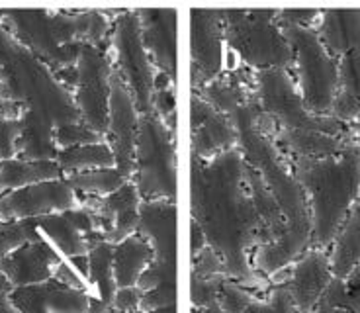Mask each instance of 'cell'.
<instances>
[{"instance_id": "cell-1", "label": "cell", "mask_w": 360, "mask_h": 313, "mask_svg": "<svg viewBox=\"0 0 360 313\" xmlns=\"http://www.w3.org/2000/svg\"><path fill=\"white\" fill-rule=\"evenodd\" d=\"M190 210L192 222L206 235L207 247L221 257L225 270L243 282L252 280L247 253L261 245L262 225L239 149L212 161L190 157Z\"/></svg>"}, {"instance_id": "cell-2", "label": "cell", "mask_w": 360, "mask_h": 313, "mask_svg": "<svg viewBox=\"0 0 360 313\" xmlns=\"http://www.w3.org/2000/svg\"><path fill=\"white\" fill-rule=\"evenodd\" d=\"M259 108V100L255 96L235 112L231 122L237 129V149L245 161L261 174L286 219V231L282 233V237L257 247L255 253L257 269L272 272L282 269L311 243V217L306 194L294 179L288 157L280 151L274 139L262 135L255 125Z\"/></svg>"}, {"instance_id": "cell-3", "label": "cell", "mask_w": 360, "mask_h": 313, "mask_svg": "<svg viewBox=\"0 0 360 313\" xmlns=\"http://www.w3.org/2000/svg\"><path fill=\"white\" fill-rule=\"evenodd\" d=\"M102 10L2 8L4 26L53 72L75 67L82 47L110 49L112 22Z\"/></svg>"}, {"instance_id": "cell-4", "label": "cell", "mask_w": 360, "mask_h": 313, "mask_svg": "<svg viewBox=\"0 0 360 313\" xmlns=\"http://www.w3.org/2000/svg\"><path fill=\"white\" fill-rule=\"evenodd\" d=\"M288 161L309 207V245L323 249L335 241L351 210L360 202V145L352 139L331 157Z\"/></svg>"}, {"instance_id": "cell-5", "label": "cell", "mask_w": 360, "mask_h": 313, "mask_svg": "<svg viewBox=\"0 0 360 313\" xmlns=\"http://www.w3.org/2000/svg\"><path fill=\"white\" fill-rule=\"evenodd\" d=\"M0 96L47 117L55 127L81 122L71 92L4 26H0Z\"/></svg>"}, {"instance_id": "cell-6", "label": "cell", "mask_w": 360, "mask_h": 313, "mask_svg": "<svg viewBox=\"0 0 360 313\" xmlns=\"http://www.w3.org/2000/svg\"><path fill=\"white\" fill-rule=\"evenodd\" d=\"M278 10H224L225 45L251 71H294V49L276 22Z\"/></svg>"}, {"instance_id": "cell-7", "label": "cell", "mask_w": 360, "mask_h": 313, "mask_svg": "<svg viewBox=\"0 0 360 313\" xmlns=\"http://www.w3.org/2000/svg\"><path fill=\"white\" fill-rule=\"evenodd\" d=\"M176 135L155 114H141L131 182L143 202H176Z\"/></svg>"}, {"instance_id": "cell-8", "label": "cell", "mask_w": 360, "mask_h": 313, "mask_svg": "<svg viewBox=\"0 0 360 313\" xmlns=\"http://www.w3.org/2000/svg\"><path fill=\"white\" fill-rule=\"evenodd\" d=\"M294 49V79L314 116H329L339 92V61L329 55L315 27L280 26Z\"/></svg>"}, {"instance_id": "cell-9", "label": "cell", "mask_w": 360, "mask_h": 313, "mask_svg": "<svg viewBox=\"0 0 360 313\" xmlns=\"http://www.w3.org/2000/svg\"><path fill=\"white\" fill-rule=\"evenodd\" d=\"M257 100L278 129H307L329 135H349L351 125L331 116H314L304 104L294 75L282 69L257 72Z\"/></svg>"}, {"instance_id": "cell-10", "label": "cell", "mask_w": 360, "mask_h": 313, "mask_svg": "<svg viewBox=\"0 0 360 313\" xmlns=\"http://www.w3.org/2000/svg\"><path fill=\"white\" fill-rule=\"evenodd\" d=\"M110 55L114 61V71L126 82L139 114H149L157 69L143 45L137 10H124L114 16L112 36H110Z\"/></svg>"}, {"instance_id": "cell-11", "label": "cell", "mask_w": 360, "mask_h": 313, "mask_svg": "<svg viewBox=\"0 0 360 313\" xmlns=\"http://www.w3.org/2000/svg\"><path fill=\"white\" fill-rule=\"evenodd\" d=\"M79 81L72 92L81 122L94 134L106 137L110 120V90L114 61L110 49L84 45L77 61Z\"/></svg>"}, {"instance_id": "cell-12", "label": "cell", "mask_w": 360, "mask_h": 313, "mask_svg": "<svg viewBox=\"0 0 360 313\" xmlns=\"http://www.w3.org/2000/svg\"><path fill=\"white\" fill-rule=\"evenodd\" d=\"M137 235L153 249V260L139 278L141 290H155L165 282H174L176 264V202H141Z\"/></svg>"}, {"instance_id": "cell-13", "label": "cell", "mask_w": 360, "mask_h": 313, "mask_svg": "<svg viewBox=\"0 0 360 313\" xmlns=\"http://www.w3.org/2000/svg\"><path fill=\"white\" fill-rule=\"evenodd\" d=\"M190 14V79L192 90H200L224 72V10Z\"/></svg>"}, {"instance_id": "cell-14", "label": "cell", "mask_w": 360, "mask_h": 313, "mask_svg": "<svg viewBox=\"0 0 360 313\" xmlns=\"http://www.w3.org/2000/svg\"><path fill=\"white\" fill-rule=\"evenodd\" d=\"M77 206H79V196L67 184V180H49L2 194L0 222L36 219L45 215L63 214Z\"/></svg>"}, {"instance_id": "cell-15", "label": "cell", "mask_w": 360, "mask_h": 313, "mask_svg": "<svg viewBox=\"0 0 360 313\" xmlns=\"http://www.w3.org/2000/svg\"><path fill=\"white\" fill-rule=\"evenodd\" d=\"M139 110L135 106L131 92L126 82L117 77L114 71L112 75V90H110V120L108 132H106V143L114 153L116 169L131 180L134 177V159H135V141L139 134Z\"/></svg>"}, {"instance_id": "cell-16", "label": "cell", "mask_w": 360, "mask_h": 313, "mask_svg": "<svg viewBox=\"0 0 360 313\" xmlns=\"http://www.w3.org/2000/svg\"><path fill=\"white\" fill-rule=\"evenodd\" d=\"M237 149V129L229 117L210 106L198 92L190 96V157L212 161Z\"/></svg>"}, {"instance_id": "cell-17", "label": "cell", "mask_w": 360, "mask_h": 313, "mask_svg": "<svg viewBox=\"0 0 360 313\" xmlns=\"http://www.w3.org/2000/svg\"><path fill=\"white\" fill-rule=\"evenodd\" d=\"M84 198L90 206L94 207L96 217H98L100 237L104 241L117 245L137 233L139 206L143 200L131 180L106 198Z\"/></svg>"}, {"instance_id": "cell-18", "label": "cell", "mask_w": 360, "mask_h": 313, "mask_svg": "<svg viewBox=\"0 0 360 313\" xmlns=\"http://www.w3.org/2000/svg\"><path fill=\"white\" fill-rule=\"evenodd\" d=\"M174 8H139L141 37L157 72L176 82V22Z\"/></svg>"}, {"instance_id": "cell-19", "label": "cell", "mask_w": 360, "mask_h": 313, "mask_svg": "<svg viewBox=\"0 0 360 313\" xmlns=\"http://www.w3.org/2000/svg\"><path fill=\"white\" fill-rule=\"evenodd\" d=\"M61 262V255L44 237H39L0 260V274L6 276L12 288L39 286L53 280L55 270Z\"/></svg>"}, {"instance_id": "cell-20", "label": "cell", "mask_w": 360, "mask_h": 313, "mask_svg": "<svg viewBox=\"0 0 360 313\" xmlns=\"http://www.w3.org/2000/svg\"><path fill=\"white\" fill-rule=\"evenodd\" d=\"M10 302L20 313H86L89 298L55 280L30 288H14Z\"/></svg>"}, {"instance_id": "cell-21", "label": "cell", "mask_w": 360, "mask_h": 313, "mask_svg": "<svg viewBox=\"0 0 360 313\" xmlns=\"http://www.w3.org/2000/svg\"><path fill=\"white\" fill-rule=\"evenodd\" d=\"M352 139V132L349 135H329L307 129H278L274 143L288 159H323L341 153Z\"/></svg>"}, {"instance_id": "cell-22", "label": "cell", "mask_w": 360, "mask_h": 313, "mask_svg": "<svg viewBox=\"0 0 360 313\" xmlns=\"http://www.w3.org/2000/svg\"><path fill=\"white\" fill-rule=\"evenodd\" d=\"M315 32L337 61L360 45V10H325Z\"/></svg>"}, {"instance_id": "cell-23", "label": "cell", "mask_w": 360, "mask_h": 313, "mask_svg": "<svg viewBox=\"0 0 360 313\" xmlns=\"http://www.w3.org/2000/svg\"><path fill=\"white\" fill-rule=\"evenodd\" d=\"M153 260V249L145 241L141 235H131L114 247V280L116 286L129 288L139 278L145 270L149 269Z\"/></svg>"}, {"instance_id": "cell-24", "label": "cell", "mask_w": 360, "mask_h": 313, "mask_svg": "<svg viewBox=\"0 0 360 313\" xmlns=\"http://www.w3.org/2000/svg\"><path fill=\"white\" fill-rule=\"evenodd\" d=\"M22 139L18 159L24 161H55L59 147L55 143V124L47 117L26 112L22 117Z\"/></svg>"}, {"instance_id": "cell-25", "label": "cell", "mask_w": 360, "mask_h": 313, "mask_svg": "<svg viewBox=\"0 0 360 313\" xmlns=\"http://www.w3.org/2000/svg\"><path fill=\"white\" fill-rule=\"evenodd\" d=\"M65 179L55 161H24L10 159L0 162V196L20 188L34 186L39 182Z\"/></svg>"}, {"instance_id": "cell-26", "label": "cell", "mask_w": 360, "mask_h": 313, "mask_svg": "<svg viewBox=\"0 0 360 313\" xmlns=\"http://www.w3.org/2000/svg\"><path fill=\"white\" fill-rule=\"evenodd\" d=\"M55 162L59 165L63 177H71V174H79V172H89V170L114 169L116 167L114 153H112L106 141L63 149V151H59Z\"/></svg>"}, {"instance_id": "cell-27", "label": "cell", "mask_w": 360, "mask_h": 313, "mask_svg": "<svg viewBox=\"0 0 360 313\" xmlns=\"http://www.w3.org/2000/svg\"><path fill=\"white\" fill-rule=\"evenodd\" d=\"M354 269H360V202L352 207L333 241L335 272L345 276Z\"/></svg>"}, {"instance_id": "cell-28", "label": "cell", "mask_w": 360, "mask_h": 313, "mask_svg": "<svg viewBox=\"0 0 360 313\" xmlns=\"http://www.w3.org/2000/svg\"><path fill=\"white\" fill-rule=\"evenodd\" d=\"M327 259L323 253L311 250L306 259L297 264L294 274V295L302 307H307L315 302V295L319 294L327 280Z\"/></svg>"}, {"instance_id": "cell-29", "label": "cell", "mask_w": 360, "mask_h": 313, "mask_svg": "<svg viewBox=\"0 0 360 313\" xmlns=\"http://www.w3.org/2000/svg\"><path fill=\"white\" fill-rule=\"evenodd\" d=\"M67 184L79 194L89 198H106L114 194L117 188H122L129 180L114 167V169H98L89 172H79L65 177Z\"/></svg>"}, {"instance_id": "cell-30", "label": "cell", "mask_w": 360, "mask_h": 313, "mask_svg": "<svg viewBox=\"0 0 360 313\" xmlns=\"http://www.w3.org/2000/svg\"><path fill=\"white\" fill-rule=\"evenodd\" d=\"M151 114L159 117L172 135H176V82L162 72H157L155 79Z\"/></svg>"}, {"instance_id": "cell-31", "label": "cell", "mask_w": 360, "mask_h": 313, "mask_svg": "<svg viewBox=\"0 0 360 313\" xmlns=\"http://www.w3.org/2000/svg\"><path fill=\"white\" fill-rule=\"evenodd\" d=\"M41 235L37 231L36 219H18V222H0V260L6 259L14 250L24 245L37 241Z\"/></svg>"}, {"instance_id": "cell-32", "label": "cell", "mask_w": 360, "mask_h": 313, "mask_svg": "<svg viewBox=\"0 0 360 313\" xmlns=\"http://www.w3.org/2000/svg\"><path fill=\"white\" fill-rule=\"evenodd\" d=\"M102 141H106V137L100 134H94L82 122H79V124L57 125L55 127V143L59 147V151L71 149V147H79V145L102 143Z\"/></svg>"}, {"instance_id": "cell-33", "label": "cell", "mask_w": 360, "mask_h": 313, "mask_svg": "<svg viewBox=\"0 0 360 313\" xmlns=\"http://www.w3.org/2000/svg\"><path fill=\"white\" fill-rule=\"evenodd\" d=\"M339 90L360 100V45L339 59Z\"/></svg>"}, {"instance_id": "cell-34", "label": "cell", "mask_w": 360, "mask_h": 313, "mask_svg": "<svg viewBox=\"0 0 360 313\" xmlns=\"http://www.w3.org/2000/svg\"><path fill=\"white\" fill-rule=\"evenodd\" d=\"M22 129H24L22 120L0 117V162L18 159Z\"/></svg>"}, {"instance_id": "cell-35", "label": "cell", "mask_w": 360, "mask_h": 313, "mask_svg": "<svg viewBox=\"0 0 360 313\" xmlns=\"http://www.w3.org/2000/svg\"><path fill=\"white\" fill-rule=\"evenodd\" d=\"M319 10H278L276 22L278 26L314 27L315 22H319Z\"/></svg>"}, {"instance_id": "cell-36", "label": "cell", "mask_w": 360, "mask_h": 313, "mask_svg": "<svg viewBox=\"0 0 360 313\" xmlns=\"http://www.w3.org/2000/svg\"><path fill=\"white\" fill-rule=\"evenodd\" d=\"M139 304H141V292L135 290L134 286L120 288L116 295H114V305L120 312H129V309H134Z\"/></svg>"}, {"instance_id": "cell-37", "label": "cell", "mask_w": 360, "mask_h": 313, "mask_svg": "<svg viewBox=\"0 0 360 313\" xmlns=\"http://www.w3.org/2000/svg\"><path fill=\"white\" fill-rule=\"evenodd\" d=\"M247 295L241 292V290H237V288L229 286L224 288V307L227 313H239L243 312L245 307V300Z\"/></svg>"}, {"instance_id": "cell-38", "label": "cell", "mask_w": 360, "mask_h": 313, "mask_svg": "<svg viewBox=\"0 0 360 313\" xmlns=\"http://www.w3.org/2000/svg\"><path fill=\"white\" fill-rule=\"evenodd\" d=\"M12 284L4 274H0V313H20L12 302H10V294H12Z\"/></svg>"}, {"instance_id": "cell-39", "label": "cell", "mask_w": 360, "mask_h": 313, "mask_svg": "<svg viewBox=\"0 0 360 313\" xmlns=\"http://www.w3.org/2000/svg\"><path fill=\"white\" fill-rule=\"evenodd\" d=\"M286 295L284 294H276V304H270V305H255L251 307L247 313H288L286 312V300H284Z\"/></svg>"}, {"instance_id": "cell-40", "label": "cell", "mask_w": 360, "mask_h": 313, "mask_svg": "<svg viewBox=\"0 0 360 313\" xmlns=\"http://www.w3.org/2000/svg\"><path fill=\"white\" fill-rule=\"evenodd\" d=\"M190 233H192V253L196 257L198 253H202L207 247L206 235L202 233V229L196 225V222H192V225H190Z\"/></svg>"}, {"instance_id": "cell-41", "label": "cell", "mask_w": 360, "mask_h": 313, "mask_svg": "<svg viewBox=\"0 0 360 313\" xmlns=\"http://www.w3.org/2000/svg\"><path fill=\"white\" fill-rule=\"evenodd\" d=\"M351 132H352V137H354V141L360 145V117L351 125Z\"/></svg>"}, {"instance_id": "cell-42", "label": "cell", "mask_w": 360, "mask_h": 313, "mask_svg": "<svg viewBox=\"0 0 360 313\" xmlns=\"http://www.w3.org/2000/svg\"><path fill=\"white\" fill-rule=\"evenodd\" d=\"M149 313H174V305H167V307H159V309H153Z\"/></svg>"}, {"instance_id": "cell-43", "label": "cell", "mask_w": 360, "mask_h": 313, "mask_svg": "<svg viewBox=\"0 0 360 313\" xmlns=\"http://www.w3.org/2000/svg\"><path fill=\"white\" fill-rule=\"evenodd\" d=\"M116 313H127V312H116Z\"/></svg>"}]
</instances>
